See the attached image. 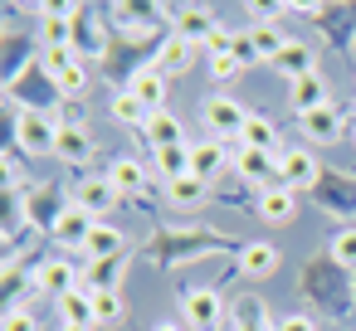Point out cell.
Returning a JSON list of instances; mask_svg holds the SVG:
<instances>
[{"mask_svg": "<svg viewBox=\"0 0 356 331\" xmlns=\"http://www.w3.org/2000/svg\"><path fill=\"white\" fill-rule=\"evenodd\" d=\"M234 161H239V176H244V180H259L264 190L278 185V156H273V151H249V146H239Z\"/></svg>", "mask_w": 356, "mask_h": 331, "instance_id": "5", "label": "cell"}, {"mask_svg": "<svg viewBox=\"0 0 356 331\" xmlns=\"http://www.w3.org/2000/svg\"><path fill=\"white\" fill-rule=\"evenodd\" d=\"M220 166H225V146H220V142H195V146H191V176L210 180Z\"/></svg>", "mask_w": 356, "mask_h": 331, "instance_id": "19", "label": "cell"}, {"mask_svg": "<svg viewBox=\"0 0 356 331\" xmlns=\"http://www.w3.org/2000/svg\"><path fill=\"white\" fill-rule=\"evenodd\" d=\"M302 132H307L317 146H332V142H341V112H337V108H317V112L302 117Z\"/></svg>", "mask_w": 356, "mask_h": 331, "instance_id": "8", "label": "cell"}, {"mask_svg": "<svg viewBox=\"0 0 356 331\" xmlns=\"http://www.w3.org/2000/svg\"><path fill=\"white\" fill-rule=\"evenodd\" d=\"M93 312H98V321H118V316H122L118 292H93Z\"/></svg>", "mask_w": 356, "mask_h": 331, "instance_id": "31", "label": "cell"}, {"mask_svg": "<svg viewBox=\"0 0 356 331\" xmlns=\"http://www.w3.org/2000/svg\"><path fill=\"white\" fill-rule=\"evenodd\" d=\"M317 180V161L307 156V151H288V156H278V185H288L293 195L298 190H307Z\"/></svg>", "mask_w": 356, "mask_h": 331, "instance_id": "2", "label": "cell"}, {"mask_svg": "<svg viewBox=\"0 0 356 331\" xmlns=\"http://www.w3.org/2000/svg\"><path fill=\"white\" fill-rule=\"evenodd\" d=\"M108 180H113V185H118V190L127 195V190H142V180H147V171H142L137 161H118V166L108 171Z\"/></svg>", "mask_w": 356, "mask_h": 331, "instance_id": "27", "label": "cell"}, {"mask_svg": "<svg viewBox=\"0 0 356 331\" xmlns=\"http://www.w3.org/2000/svg\"><path fill=\"white\" fill-rule=\"evenodd\" d=\"M142 137L152 142V151H166V146H186V142H181V122H176L171 112H156V117H147Z\"/></svg>", "mask_w": 356, "mask_h": 331, "instance_id": "14", "label": "cell"}, {"mask_svg": "<svg viewBox=\"0 0 356 331\" xmlns=\"http://www.w3.org/2000/svg\"><path fill=\"white\" fill-rule=\"evenodd\" d=\"M88 151H93L88 132H83V127H74V122H59V137H54V156H64V161H83Z\"/></svg>", "mask_w": 356, "mask_h": 331, "instance_id": "17", "label": "cell"}, {"mask_svg": "<svg viewBox=\"0 0 356 331\" xmlns=\"http://www.w3.org/2000/svg\"><path fill=\"white\" fill-rule=\"evenodd\" d=\"M156 331H181V326H176V321H161V326H156Z\"/></svg>", "mask_w": 356, "mask_h": 331, "instance_id": "37", "label": "cell"}, {"mask_svg": "<svg viewBox=\"0 0 356 331\" xmlns=\"http://www.w3.org/2000/svg\"><path fill=\"white\" fill-rule=\"evenodd\" d=\"M54 137H59V122H49V117H40V112H25V117H20V142H25L30 151H54Z\"/></svg>", "mask_w": 356, "mask_h": 331, "instance_id": "9", "label": "cell"}, {"mask_svg": "<svg viewBox=\"0 0 356 331\" xmlns=\"http://www.w3.org/2000/svg\"><path fill=\"white\" fill-rule=\"evenodd\" d=\"M278 331H317V321H307V316H283Z\"/></svg>", "mask_w": 356, "mask_h": 331, "instance_id": "35", "label": "cell"}, {"mask_svg": "<svg viewBox=\"0 0 356 331\" xmlns=\"http://www.w3.org/2000/svg\"><path fill=\"white\" fill-rule=\"evenodd\" d=\"M249 44H254V54H259V59H268V64H273V59L283 54V44H288V40H283L273 25H254V30H249Z\"/></svg>", "mask_w": 356, "mask_h": 331, "instance_id": "24", "label": "cell"}, {"mask_svg": "<svg viewBox=\"0 0 356 331\" xmlns=\"http://www.w3.org/2000/svg\"><path fill=\"white\" fill-rule=\"evenodd\" d=\"M0 331H40V326H35V316H30V312H20V307H15V312H6V326H0Z\"/></svg>", "mask_w": 356, "mask_h": 331, "instance_id": "33", "label": "cell"}, {"mask_svg": "<svg viewBox=\"0 0 356 331\" xmlns=\"http://www.w3.org/2000/svg\"><path fill=\"white\" fill-rule=\"evenodd\" d=\"M113 117H118V122H127V127H147V117H152V112H147V103H142L132 88H122V93L113 98Z\"/></svg>", "mask_w": 356, "mask_h": 331, "instance_id": "21", "label": "cell"}, {"mask_svg": "<svg viewBox=\"0 0 356 331\" xmlns=\"http://www.w3.org/2000/svg\"><path fill=\"white\" fill-rule=\"evenodd\" d=\"M59 316H64L69 326H98L93 292H88V287H74V292H64V297H59Z\"/></svg>", "mask_w": 356, "mask_h": 331, "instance_id": "11", "label": "cell"}, {"mask_svg": "<svg viewBox=\"0 0 356 331\" xmlns=\"http://www.w3.org/2000/svg\"><path fill=\"white\" fill-rule=\"evenodd\" d=\"M191 64H195V44H191V40H181V35H176V40H166V44H161V54H156V74H186Z\"/></svg>", "mask_w": 356, "mask_h": 331, "instance_id": "13", "label": "cell"}, {"mask_svg": "<svg viewBox=\"0 0 356 331\" xmlns=\"http://www.w3.org/2000/svg\"><path fill=\"white\" fill-rule=\"evenodd\" d=\"M244 122H249L244 103H234V98H225V93L205 103V127H210L215 137H239V132H244Z\"/></svg>", "mask_w": 356, "mask_h": 331, "instance_id": "1", "label": "cell"}, {"mask_svg": "<svg viewBox=\"0 0 356 331\" xmlns=\"http://www.w3.org/2000/svg\"><path fill=\"white\" fill-rule=\"evenodd\" d=\"M239 263H244V273L264 278V273H273V268H278V248H273V244H244Z\"/></svg>", "mask_w": 356, "mask_h": 331, "instance_id": "22", "label": "cell"}, {"mask_svg": "<svg viewBox=\"0 0 356 331\" xmlns=\"http://www.w3.org/2000/svg\"><path fill=\"white\" fill-rule=\"evenodd\" d=\"M35 287H44V292H54V297L74 292V287H79V278H74V263H64V258L44 263V268L35 273Z\"/></svg>", "mask_w": 356, "mask_h": 331, "instance_id": "15", "label": "cell"}, {"mask_svg": "<svg viewBox=\"0 0 356 331\" xmlns=\"http://www.w3.org/2000/svg\"><path fill=\"white\" fill-rule=\"evenodd\" d=\"M215 30H220V25H215L205 10H176V35H181V40H191L195 49H200V44H210V35H215Z\"/></svg>", "mask_w": 356, "mask_h": 331, "instance_id": "12", "label": "cell"}, {"mask_svg": "<svg viewBox=\"0 0 356 331\" xmlns=\"http://www.w3.org/2000/svg\"><path fill=\"white\" fill-rule=\"evenodd\" d=\"M332 258H337L341 268H356V229H346V234L332 239Z\"/></svg>", "mask_w": 356, "mask_h": 331, "instance_id": "29", "label": "cell"}, {"mask_svg": "<svg viewBox=\"0 0 356 331\" xmlns=\"http://www.w3.org/2000/svg\"><path fill=\"white\" fill-rule=\"evenodd\" d=\"M273 69H278V74H288V83H298V78L317 74V54H312L302 40H288V44H283V54L273 59Z\"/></svg>", "mask_w": 356, "mask_h": 331, "instance_id": "4", "label": "cell"}, {"mask_svg": "<svg viewBox=\"0 0 356 331\" xmlns=\"http://www.w3.org/2000/svg\"><path fill=\"white\" fill-rule=\"evenodd\" d=\"M54 88H59V93H83V88H88V69H83V64L64 69V74L54 78Z\"/></svg>", "mask_w": 356, "mask_h": 331, "instance_id": "30", "label": "cell"}, {"mask_svg": "<svg viewBox=\"0 0 356 331\" xmlns=\"http://www.w3.org/2000/svg\"><path fill=\"white\" fill-rule=\"evenodd\" d=\"M152 156H156V171H161L166 180L191 176V146H166V151H152Z\"/></svg>", "mask_w": 356, "mask_h": 331, "instance_id": "25", "label": "cell"}, {"mask_svg": "<svg viewBox=\"0 0 356 331\" xmlns=\"http://www.w3.org/2000/svg\"><path fill=\"white\" fill-rule=\"evenodd\" d=\"M229 54H234V59H239V64H254V59H259V54H254V44H249V35H239V40H234V49H229Z\"/></svg>", "mask_w": 356, "mask_h": 331, "instance_id": "34", "label": "cell"}, {"mask_svg": "<svg viewBox=\"0 0 356 331\" xmlns=\"http://www.w3.org/2000/svg\"><path fill=\"white\" fill-rule=\"evenodd\" d=\"M132 93L147 103V112L156 117V112H166L161 103H166V74H156V69H147V74H137L132 78Z\"/></svg>", "mask_w": 356, "mask_h": 331, "instance_id": "16", "label": "cell"}, {"mask_svg": "<svg viewBox=\"0 0 356 331\" xmlns=\"http://www.w3.org/2000/svg\"><path fill=\"white\" fill-rule=\"evenodd\" d=\"M88 234H93V214L83 205H64L54 219V239L59 244H88Z\"/></svg>", "mask_w": 356, "mask_h": 331, "instance_id": "6", "label": "cell"}, {"mask_svg": "<svg viewBox=\"0 0 356 331\" xmlns=\"http://www.w3.org/2000/svg\"><path fill=\"white\" fill-rule=\"evenodd\" d=\"M239 146H249V151H278V127L268 117H249L244 132H239Z\"/></svg>", "mask_w": 356, "mask_h": 331, "instance_id": "18", "label": "cell"}, {"mask_svg": "<svg viewBox=\"0 0 356 331\" xmlns=\"http://www.w3.org/2000/svg\"><path fill=\"white\" fill-rule=\"evenodd\" d=\"M93 258H118L122 253V234L113 229V224H93V234H88V244H83Z\"/></svg>", "mask_w": 356, "mask_h": 331, "instance_id": "23", "label": "cell"}, {"mask_svg": "<svg viewBox=\"0 0 356 331\" xmlns=\"http://www.w3.org/2000/svg\"><path fill=\"white\" fill-rule=\"evenodd\" d=\"M288 103H293V112H298V117H307V112L327 108V83H322L317 74H307V78H298V83L288 88Z\"/></svg>", "mask_w": 356, "mask_h": 331, "instance_id": "7", "label": "cell"}, {"mask_svg": "<svg viewBox=\"0 0 356 331\" xmlns=\"http://www.w3.org/2000/svg\"><path fill=\"white\" fill-rule=\"evenodd\" d=\"M166 195L176 205H200L205 200V180L200 176H176V180H166Z\"/></svg>", "mask_w": 356, "mask_h": 331, "instance_id": "26", "label": "cell"}, {"mask_svg": "<svg viewBox=\"0 0 356 331\" xmlns=\"http://www.w3.org/2000/svg\"><path fill=\"white\" fill-rule=\"evenodd\" d=\"M59 331H93V326H69V321H64V326H59Z\"/></svg>", "mask_w": 356, "mask_h": 331, "instance_id": "36", "label": "cell"}, {"mask_svg": "<svg viewBox=\"0 0 356 331\" xmlns=\"http://www.w3.org/2000/svg\"><path fill=\"white\" fill-rule=\"evenodd\" d=\"M259 210H264V219H273V224H283V219H293V190L288 185H268L264 190V200H259Z\"/></svg>", "mask_w": 356, "mask_h": 331, "instance_id": "20", "label": "cell"}, {"mask_svg": "<svg viewBox=\"0 0 356 331\" xmlns=\"http://www.w3.org/2000/svg\"><path fill=\"white\" fill-rule=\"evenodd\" d=\"M239 69H244V64H239L234 54H215V59H210V74H215L220 83H229V78H234Z\"/></svg>", "mask_w": 356, "mask_h": 331, "instance_id": "32", "label": "cell"}, {"mask_svg": "<svg viewBox=\"0 0 356 331\" xmlns=\"http://www.w3.org/2000/svg\"><path fill=\"white\" fill-rule=\"evenodd\" d=\"M74 64H79V54H74V44H59V49H44V69H49L54 78H59L64 69H74Z\"/></svg>", "mask_w": 356, "mask_h": 331, "instance_id": "28", "label": "cell"}, {"mask_svg": "<svg viewBox=\"0 0 356 331\" xmlns=\"http://www.w3.org/2000/svg\"><path fill=\"white\" fill-rule=\"evenodd\" d=\"M186 316H191V326L215 331V326H220V316H225V302H220L210 287H195V292H186Z\"/></svg>", "mask_w": 356, "mask_h": 331, "instance_id": "3", "label": "cell"}, {"mask_svg": "<svg viewBox=\"0 0 356 331\" xmlns=\"http://www.w3.org/2000/svg\"><path fill=\"white\" fill-rule=\"evenodd\" d=\"M118 185L108 180V176H93V180H83L79 185V195H74V205H83L88 214H98V210H108V205H118Z\"/></svg>", "mask_w": 356, "mask_h": 331, "instance_id": "10", "label": "cell"}]
</instances>
